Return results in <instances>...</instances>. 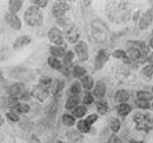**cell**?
Masks as SVG:
<instances>
[{
  "label": "cell",
  "instance_id": "obj_32",
  "mask_svg": "<svg viewBox=\"0 0 153 143\" xmlns=\"http://www.w3.org/2000/svg\"><path fill=\"white\" fill-rule=\"evenodd\" d=\"M97 109L100 115H105L108 111V104L106 101H98L97 102Z\"/></svg>",
  "mask_w": 153,
  "mask_h": 143
},
{
  "label": "cell",
  "instance_id": "obj_41",
  "mask_svg": "<svg viewBox=\"0 0 153 143\" xmlns=\"http://www.w3.org/2000/svg\"><path fill=\"white\" fill-rule=\"evenodd\" d=\"M113 57L114 58H121V59H124V58L127 57V55H126V52L124 50H115L114 52H113Z\"/></svg>",
  "mask_w": 153,
  "mask_h": 143
},
{
  "label": "cell",
  "instance_id": "obj_47",
  "mask_svg": "<svg viewBox=\"0 0 153 143\" xmlns=\"http://www.w3.org/2000/svg\"><path fill=\"white\" fill-rule=\"evenodd\" d=\"M108 143H121V142H120V140H119V137H118V136L112 135V136L110 137V142Z\"/></svg>",
  "mask_w": 153,
  "mask_h": 143
},
{
  "label": "cell",
  "instance_id": "obj_43",
  "mask_svg": "<svg viewBox=\"0 0 153 143\" xmlns=\"http://www.w3.org/2000/svg\"><path fill=\"white\" fill-rule=\"evenodd\" d=\"M84 104L85 105H90V104H92L93 103V96L90 94V92H87L86 95H85V97H84Z\"/></svg>",
  "mask_w": 153,
  "mask_h": 143
},
{
  "label": "cell",
  "instance_id": "obj_45",
  "mask_svg": "<svg viewBox=\"0 0 153 143\" xmlns=\"http://www.w3.org/2000/svg\"><path fill=\"white\" fill-rule=\"evenodd\" d=\"M33 4L39 7H45L47 5V1L46 0H33Z\"/></svg>",
  "mask_w": 153,
  "mask_h": 143
},
{
  "label": "cell",
  "instance_id": "obj_33",
  "mask_svg": "<svg viewBox=\"0 0 153 143\" xmlns=\"http://www.w3.org/2000/svg\"><path fill=\"white\" fill-rule=\"evenodd\" d=\"M76 129H78V131L79 133H88L90 131V129H91V125H88L85 120H81V121H79L78 124H76Z\"/></svg>",
  "mask_w": 153,
  "mask_h": 143
},
{
  "label": "cell",
  "instance_id": "obj_38",
  "mask_svg": "<svg viewBox=\"0 0 153 143\" xmlns=\"http://www.w3.org/2000/svg\"><path fill=\"white\" fill-rule=\"evenodd\" d=\"M6 117H7L11 122H18V121H19V115L16 114L14 111H10V112H7V114H6Z\"/></svg>",
  "mask_w": 153,
  "mask_h": 143
},
{
  "label": "cell",
  "instance_id": "obj_52",
  "mask_svg": "<svg viewBox=\"0 0 153 143\" xmlns=\"http://www.w3.org/2000/svg\"><path fill=\"white\" fill-rule=\"evenodd\" d=\"M130 143H144L143 141H134V140H131Z\"/></svg>",
  "mask_w": 153,
  "mask_h": 143
},
{
  "label": "cell",
  "instance_id": "obj_19",
  "mask_svg": "<svg viewBox=\"0 0 153 143\" xmlns=\"http://www.w3.org/2000/svg\"><path fill=\"white\" fill-rule=\"evenodd\" d=\"M79 102H80L79 96H71V97L67 100L66 104H65V108H66L67 110H74L76 108L79 106Z\"/></svg>",
  "mask_w": 153,
  "mask_h": 143
},
{
  "label": "cell",
  "instance_id": "obj_29",
  "mask_svg": "<svg viewBox=\"0 0 153 143\" xmlns=\"http://www.w3.org/2000/svg\"><path fill=\"white\" fill-rule=\"evenodd\" d=\"M73 57H74V53H73L72 51H68V52L65 53V56H64V67L70 69V67L72 66Z\"/></svg>",
  "mask_w": 153,
  "mask_h": 143
},
{
  "label": "cell",
  "instance_id": "obj_30",
  "mask_svg": "<svg viewBox=\"0 0 153 143\" xmlns=\"http://www.w3.org/2000/svg\"><path fill=\"white\" fill-rule=\"evenodd\" d=\"M61 121H62V123H64L65 125H67V127H72V125L76 124V118H74V116H72V115H70V114H64L62 117H61Z\"/></svg>",
  "mask_w": 153,
  "mask_h": 143
},
{
  "label": "cell",
  "instance_id": "obj_36",
  "mask_svg": "<svg viewBox=\"0 0 153 143\" xmlns=\"http://www.w3.org/2000/svg\"><path fill=\"white\" fill-rule=\"evenodd\" d=\"M110 127H111V129L117 133V131H119V129H120V121L118 120V118H115V117H112L111 120H110Z\"/></svg>",
  "mask_w": 153,
  "mask_h": 143
},
{
  "label": "cell",
  "instance_id": "obj_40",
  "mask_svg": "<svg viewBox=\"0 0 153 143\" xmlns=\"http://www.w3.org/2000/svg\"><path fill=\"white\" fill-rule=\"evenodd\" d=\"M56 112H57V103L53 102L52 104L48 105V108H47V114H50L51 116H54Z\"/></svg>",
  "mask_w": 153,
  "mask_h": 143
},
{
  "label": "cell",
  "instance_id": "obj_23",
  "mask_svg": "<svg viewBox=\"0 0 153 143\" xmlns=\"http://www.w3.org/2000/svg\"><path fill=\"white\" fill-rule=\"evenodd\" d=\"M50 53L52 55V57H56V58H59V57H64L65 56V50L62 47H59V46H51L50 47Z\"/></svg>",
  "mask_w": 153,
  "mask_h": 143
},
{
  "label": "cell",
  "instance_id": "obj_3",
  "mask_svg": "<svg viewBox=\"0 0 153 143\" xmlns=\"http://www.w3.org/2000/svg\"><path fill=\"white\" fill-rule=\"evenodd\" d=\"M24 19L27 22V25H30V26H40L42 24V20H44V16H42V12L38 7L31 6L24 13Z\"/></svg>",
  "mask_w": 153,
  "mask_h": 143
},
{
  "label": "cell",
  "instance_id": "obj_44",
  "mask_svg": "<svg viewBox=\"0 0 153 143\" xmlns=\"http://www.w3.org/2000/svg\"><path fill=\"white\" fill-rule=\"evenodd\" d=\"M137 105H138V108H140V109H149L151 105H150V103L146 102V101H137Z\"/></svg>",
  "mask_w": 153,
  "mask_h": 143
},
{
  "label": "cell",
  "instance_id": "obj_51",
  "mask_svg": "<svg viewBox=\"0 0 153 143\" xmlns=\"http://www.w3.org/2000/svg\"><path fill=\"white\" fill-rule=\"evenodd\" d=\"M30 143H40L38 141V139H37V137H36V136H33V137H32V140H31V142Z\"/></svg>",
  "mask_w": 153,
  "mask_h": 143
},
{
  "label": "cell",
  "instance_id": "obj_18",
  "mask_svg": "<svg viewBox=\"0 0 153 143\" xmlns=\"http://www.w3.org/2000/svg\"><path fill=\"white\" fill-rule=\"evenodd\" d=\"M28 44H31V37H28V36H21V37H19L17 40L14 41L13 47L17 50V49L24 47V46H26Z\"/></svg>",
  "mask_w": 153,
  "mask_h": 143
},
{
  "label": "cell",
  "instance_id": "obj_13",
  "mask_svg": "<svg viewBox=\"0 0 153 143\" xmlns=\"http://www.w3.org/2000/svg\"><path fill=\"white\" fill-rule=\"evenodd\" d=\"M108 57H110V56H108V53H107L106 50H100L96 57V67L97 69H101V67L104 66V64L108 61Z\"/></svg>",
  "mask_w": 153,
  "mask_h": 143
},
{
  "label": "cell",
  "instance_id": "obj_34",
  "mask_svg": "<svg viewBox=\"0 0 153 143\" xmlns=\"http://www.w3.org/2000/svg\"><path fill=\"white\" fill-rule=\"evenodd\" d=\"M141 77L143 78H147V79H150L151 77H153V65H147V66H145L143 69Z\"/></svg>",
  "mask_w": 153,
  "mask_h": 143
},
{
  "label": "cell",
  "instance_id": "obj_6",
  "mask_svg": "<svg viewBox=\"0 0 153 143\" xmlns=\"http://www.w3.org/2000/svg\"><path fill=\"white\" fill-rule=\"evenodd\" d=\"M68 10H70V6H68L67 2H65V1H57V2H54V5H53L52 13H53V16H54L57 19H59V18H62L64 14H65Z\"/></svg>",
  "mask_w": 153,
  "mask_h": 143
},
{
  "label": "cell",
  "instance_id": "obj_16",
  "mask_svg": "<svg viewBox=\"0 0 153 143\" xmlns=\"http://www.w3.org/2000/svg\"><path fill=\"white\" fill-rule=\"evenodd\" d=\"M128 98H130V94H128V91H126V90H119V91H117V94L114 95V101L118 103H126L128 101Z\"/></svg>",
  "mask_w": 153,
  "mask_h": 143
},
{
  "label": "cell",
  "instance_id": "obj_46",
  "mask_svg": "<svg viewBox=\"0 0 153 143\" xmlns=\"http://www.w3.org/2000/svg\"><path fill=\"white\" fill-rule=\"evenodd\" d=\"M20 98H21V101H27L28 98H30V94H28V91H22V94L20 95Z\"/></svg>",
  "mask_w": 153,
  "mask_h": 143
},
{
  "label": "cell",
  "instance_id": "obj_50",
  "mask_svg": "<svg viewBox=\"0 0 153 143\" xmlns=\"http://www.w3.org/2000/svg\"><path fill=\"white\" fill-rule=\"evenodd\" d=\"M147 61H149V63H151V65H153V52L151 53V56L147 58Z\"/></svg>",
  "mask_w": 153,
  "mask_h": 143
},
{
  "label": "cell",
  "instance_id": "obj_1",
  "mask_svg": "<svg viewBox=\"0 0 153 143\" xmlns=\"http://www.w3.org/2000/svg\"><path fill=\"white\" fill-rule=\"evenodd\" d=\"M106 12L108 14V18L112 21L120 22L124 19H126V17L130 12V8H128L127 4H125V2H112L108 5Z\"/></svg>",
  "mask_w": 153,
  "mask_h": 143
},
{
  "label": "cell",
  "instance_id": "obj_42",
  "mask_svg": "<svg viewBox=\"0 0 153 143\" xmlns=\"http://www.w3.org/2000/svg\"><path fill=\"white\" fill-rule=\"evenodd\" d=\"M97 120H98V115H97V114H92V115H88L85 121H86V123H87L88 125H92L93 123L97 122Z\"/></svg>",
  "mask_w": 153,
  "mask_h": 143
},
{
  "label": "cell",
  "instance_id": "obj_5",
  "mask_svg": "<svg viewBox=\"0 0 153 143\" xmlns=\"http://www.w3.org/2000/svg\"><path fill=\"white\" fill-rule=\"evenodd\" d=\"M127 57L131 59V61H137V63H143V61H147V57L135 46H130L126 51Z\"/></svg>",
  "mask_w": 153,
  "mask_h": 143
},
{
  "label": "cell",
  "instance_id": "obj_31",
  "mask_svg": "<svg viewBox=\"0 0 153 143\" xmlns=\"http://www.w3.org/2000/svg\"><path fill=\"white\" fill-rule=\"evenodd\" d=\"M47 63H48V65H50L51 67H53V69H56V70H61V69H62L61 61H59L58 58H56V57H50V58L47 59Z\"/></svg>",
  "mask_w": 153,
  "mask_h": 143
},
{
  "label": "cell",
  "instance_id": "obj_58",
  "mask_svg": "<svg viewBox=\"0 0 153 143\" xmlns=\"http://www.w3.org/2000/svg\"><path fill=\"white\" fill-rule=\"evenodd\" d=\"M0 118H1V115H0Z\"/></svg>",
  "mask_w": 153,
  "mask_h": 143
},
{
  "label": "cell",
  "instance_id": "obj_17",
  "mask_svg": "<svg viewBox=\"0 0 153 143\" xmlns=\"http://www.w3.org/2000/svg\"><path fill=\"white\" fill-rule=\"evenodd\" d=\"M22 4H24L22 0H11V1H8V8H10V12L16 14L18 11L21 10Z\"/></svg>",
  "mask_w": 153,
  "mask_h": 143
},
{
  "label": "cell",
  "instance_id": "obj_15",
  "mask_svg": "<svg viewBox=\"0 0 153 143\" xmlns=\"http://www.w3.org/2000/svg\"><path fill=\"white\" fill-rule=\"evenodd\" d=\"M11 95H16V96H18V95H21L22 94V91H25V86H24V84L22 83H16V84H13V85H11V86H8L7 89H6Z\"/></svg>",
  "mask_w": 153,
  "mask_h": 143
},
{
  "label": "cell",
  "instance_id": "obj_8",
  "mask_svg": "<svg viewBox=\"0 0 153 143\" xmlns=\"http://www.w3.org/2000/svg\"><path fill=\"white\" fill-rule=\"evenodd\" d=\"M74 51L76 52V56L80 61L88 59V47L85 41H78V44L74 46Z\"/></svg>",
  "mask_w": 153,
  "mask_h": 143
},
{
  "label": "cell",
  "instance_id": "obj_53",
  "mask_svg": "<svg viewBox=\"0 0 153 143\" xmlns=\"http://www.w3.org/2000/svg\"><path fill=\"white\" fill-rule=\"evenodd\" d=\"M2 81H4V77H2V73L0 72V83L2 82Z\"/></svg>",
  "mask_w": 153,
  "mask_h": 143
},
{
  "label": "cell",
  "instance_id": "obj_10",
  "mask_svg": "<svg viewBox=\"0 0 153 143\" xmlns=\"http://www.w3.org/2000/svg\"><path fill=\"white\" fill-rule=\"evenodd\" d=\"M48 38H50V40L52 41L53 44H56V46H59V45L64 44V36H62L61 31L59 28H57V27H53V28L50 30Z\"/></svg>",
  "mask_w": 153,
  "mask_h": 143
},
{
  "label": "cell",
  "instance_id": "obj_57",
  "mask_svg": "<svg viewBox=\"0 0 153 143\" xmlns=\"http://www.w3.org/2000/svg\"><path fill=\"white\" fill-rule=\"evenodd\" d=\"M152 91H153V86H152Z\"/></svg>",
  "mask_w": 153,
  "mask_h": 143
},
{
  "label": "cell",
  "instance_id": "obj_27",
  "mask_svg": "<svg viewBox=\"0 0 153 143\" xmlns=\"http://www.w3.org/2000/svg\"><path fill=\"white\" fill-rule=\"evenodd\" d=\"M153 98V95L151 92H147V91H138L137 92V100L138 101H146V102H150Z\"/></svg>",
  "mask_w": 153,
  "mask_h": 143
},
{
  "label": "cell",
  "instance_id": "obj_37",
  "mask_svg": "<svg viewBox=\"0 0 153 143\" xmlns=\"http://www.w3.org/2000/svg\"><path fill=\"white\" fill-rule=\"evenodd\" d=\"M7 104L10 105V106H16L17 104H19V98H18V96H16V95H10V97H8V100H7Z\"/></svg>",
  "mask_w": 153,
  "mask_h": 143
},
{
  "label": "cell",
  "instance_id": "obj_21",
  "mask_svg": "<svg viewBox=\"0 0 153 143\" xmlns=\"http://www.w3.org/2000/svg\"><path fill=\"white\" fill-rule=\"evenodd\" d=\"M12 111H14L16 114H27L28 111H30V105L28 104H26V103H19V104H17L16 106H13L12 108Z\"/></svg>",
  "mask_w": 153,
  "mask_h": 143
},
{
  "label": "cell",
  "instance_id": "obj_14",
  "mask_svg": "<svg viewBox=\"0 0 153 143\" xmlns=\"http://www.w3.org/2000/svg\"><path fill=\"white\" fill-rule=\"evenodd\" d=\"M106 94V85L104 82H97L96 86H94V91L93 95L97 98H102Z\"/></svg>",
  "mask_w": 153,
  "mask_h": 143
},
{
  "label": "cell",
  "instance_id": "obj_54",
  "mask_svg": "<svg viewBox=\"0 0 153 143\" xmlns=\"http://www.w3.org/2000/svg\"><path fill=\"white\" fill-rule=\"evenodd\" d=\"M2 123H4V120H2V118H0V125H1Z\"/></svg>",
  "mask_w": 153,
  "mask_h": 143
},
{
  "label": "cell",
  "instance_id": "obj_9",
  "mask_svg": "<svg viewBox=\"0 0 153 143\" xmlns=\"http://www.w3.org/2000/svg\"><path fill=\"white\" fill-rule=\"evenodd\" d=\"M152 21H153V10L150 8V10H147L141 16V18L139 20V28L140 30H146L152 24Z\"/></svg>",
  "mask_w": 153,
  "mask_h": 143
},
{
  "label": "cell",
  "instance_id": "obj_26",
  "mask_svg": "<svg viewBox=\"0 0 153 143\" xmlns=\"http://www.w3.org/2000/svg\"><path fill=\"white\" fill-rule=\"evenodd\" d=\"M80 92H81V83L74 82L72 85H71L70 91H68L70 97H71V96H79V94H80Z\"/></svg>",
  "mask_w": 153,
  "mask_h": 143
},
{
  "label": "cell",
  "instance_id": "obj_56",
  "mask_svg": "<svg viewBox=\"0 0 153 143\" xmlns=\"http://www.w3.org/2000/svg\"><path fill=\"white\" fill-rule=\"evenodd\" d=\"M58 143H64V142H58Z\"/></svg>",
  "mask_w": 153,
  "mask_h": 143
},
{
  "label": "cell",
  "instance_id": "obj_20",
  "mask_svg": "<svg viewBox=\"0 0 153 143\" xmlns=\"http://www.w3.org/2000/svg\"><path fill=\"white\" fill-rule=\"evenodd\" d=\"M117 112H118L119 116L125 117L131 112V106L128 104H126V103H121V104H119L117 106Z\"/></svg>",
  "mask_w": 153,
  "mask_h": 143
},
{
  "label": "cell",
  "instance_id": "obj_55",
  "mask_svg": "<svg viewBox=\"0 0 153 143\" xmlns=\"http://www.w3.org/2000/svg\"><path fill=\"white\" fill-rule=\"evenodd\" d=\"M151 108H152V109H153V103H152V104H151Z\"/></svg>",
  "mask_w": 153,
  "mask_h": 143
},
{
  "label": "cell",
  "instance_id": "obj_7",
  "mask_svg": "<svg viewBox=\"0 0 153 143\" xmlns=\"http://www.w3.org/2000/svg\"><path fill=\"white\" fill-rule=\"evenodd\" d=\"M32 96L34 97V98H37L38 101L40 102H44L48 96H50V90L47 89V88H45V86H42V85H36L33 89H32Z\"/></svg>",
  "mask_w": 153,
  "mask_h": 143
},
{
  "label": "cell",
  "instance_id": "obj_25",
  "mask_svg": "<svg viewBox=\"0 0 153 143\" xmlns=\"http://www.w3.org/2000/svg\"><path fill=\"white\" fill-rule=\"evenodd\" d=\"M64 85H65V83L62 82L61 79H56L54 83H53V85H51L52 86V94L53 95H59L62 91Z\"/></svg>",
  "mask_w": 153,
  "mask_h": 143
},
{
  "label": "cell",
  "instance_id": "obj_28",
  "mask_svg": "<svg viewBox=\"0 0 153 143\" xmlns=\"http://www.w3.org/2000/svg\"><path fill=\"white\" fill-rule=\"evenodd\" d=\"M72 75H73V77H76V78L85 77V76H86V70H85L82 66H80V65H76V66L73 67V70H72Z\"/></svg>",
  "mask_w": 153,
  "mask_h": 143
},
{
  "label": "cell",
  "instance_id": "obj_2",
  "mask_svg": "<svg viewBox=\"0 0 153 143\" xmlns=\"http://www.w3.org/2000/svg\"><path fill=\"white\" fill-rule=\"evenodd\" d=\"M133 122L138 130L149 131L153 128V117L147 112H135Z\"/></svg>",
  "mask_w": 153,
  "mask_h": 143
},
{
  "label": "cell",
  "instance_id": "obj_49",
  "mask_svg": "<svg viewBox=\"0 0 153 143\" xmlns=\"http://www.w3.org/2000/svg\"><path fill=\"white\" fill-rule=\"evenodd\" d=\"M150 47L153 49V31L151 32V36H150Z\"/></svg>",
  "mask_w": 153,
  "mask_h": 143
},
{
  "label": "cell",
  "instance_id": "obj_22",
  "mask_svg": "<svg viewBox=\"0 0 153 143\" xmlns=\"http://www.w3.org/2000/svg\"><path fill=\"white\" fill-rule=\"evenodd\" d=\"M67 139L71 143H79L82 139V135L78 130H72V131L67 133Z\"/></svg>",
  "mask_w": 153,
  "mask_h": 143
},
{
  "label": "cell",
  "instance_id": "obj_35",
  "mask_svg": "<svg viewBox=\"0 0 153 143\" xmlns=\"http://www.w3.org/2000/svg\"><path fill=\"white\" fill-rule=\"evenodd\" d=\"M85 115H86V108L85 106H78L73 110V116L74 117L80 118V117H84Z\"/></svg>",
  "mask_w": 153,
  "mask_h": 143
},
{
  "label": "cell",
  "instance_id": "obj_12",
  "mask_svg": "<svg viewBox=\"0 0 153 143\" xmlns=\"http://www.w3.org/2000/svg\"><path fill=\"white\" fill-rule=\"evenodd\" d=\"M65 36H66V39H67V41H68V43L74 44V43H76V41L79 40L80 33H79L78 27H76V26H74V25H72L71 27H68V28L66 30Z\"/></svg>",
  "mask_w": 153,
  "mask_h": 143
},
{
  "label": "cell",
  "instance_id": "obj_39",
  "mask_svg": "<svg viewBox=\"0 0 153 143\" xmlns=\"http://www.w3.org/2000/svg\"><path fill=\"white\" fill-rule=\"evenodd\" d=\"M40 85H42V86H45V88H51V85H52V79L50 78V77H42L41 79H40Z\"/></svg>",
  "mask_w": 153,
  "mask_h": 143
},
{
  "label": "cell",
  "instance_id": "obj_48",
  "mask_svg": "<svg viewBox=\"0 0 153 143\" xmlns=\"http://www.w3.org/2000/svg\"><path fill=\"white\" fill-rule=\"evenodd\" d=\"M58 24H60V25H62V26H66L67 21L65 20V19H62V18H59V19H58Z\"/></svg>",
  "mask_w": 153,
  "mask_h": 143
},
{
  "label": "cell",
  "instance_id": "obj_11",
  "mask_svg": "<svg viewBox=\"0 0 153 143\" xmlns=\"http://www.w3.org/2000/svg\"><path fill=\"white\" fill-rule=\"evenodd\" d=\"M5 20H6V22H7L13 30H20V27H21V20L18 18V16H16L14 13L7 12V13L5 14Z\"/></svg>",
  "mask_w": 153,
  "mask_h": 143
},
{
  "label": "cell",
  "instance_id": "obj_24",
  "mask_svg": "<svg viewBox=\"0 0 153 143\" xmlns=\"http://www.w3.org/2000/svg\"><path fill=\"white\" fill-rule=\"evenodd\" d=\"M81 86L85 89V90H91L92 88H93V85H94V82H93V78L91 77V76H85V77H82V79H81Z\"/></svg>",
  "mask_w": 153,
  "mask_h": 143
},
{
  "label": "cell",
  "instance_id": "obj_4",
  "mask_svg": "<svg viewBox=\"0 0 153 143\" xmlns=\"http://www.w3.org/2000/svg\"><path fill=\"white\" fill-rule=\"evenodd\" d=\"M92 34H93V38L96 39V41L101 44L107 39L108 28L106 27V25L102 21L97 19L92 22Z\"/></svg>",
  "mask_w": 153,
  "mask_h": 143
}]
</instances>
